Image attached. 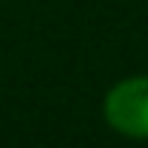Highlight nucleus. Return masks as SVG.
Returning <instances> with one entry per match:
<instances>
[{"mask_svg": "<svg viewBox=\"0 0 148 148\" xmlns=\"http://www.w3.org/2000/svg\"><path fill=\"white\" fill-rule=\"evenodd\" d=\"M106 121L118 133L148 139V76L124 79L106 97Z\"/></svg>", "mask_w": 148, "mask_h": 148, "instance_id": "obj_1", "label": "nucleus"}]
</instances>
